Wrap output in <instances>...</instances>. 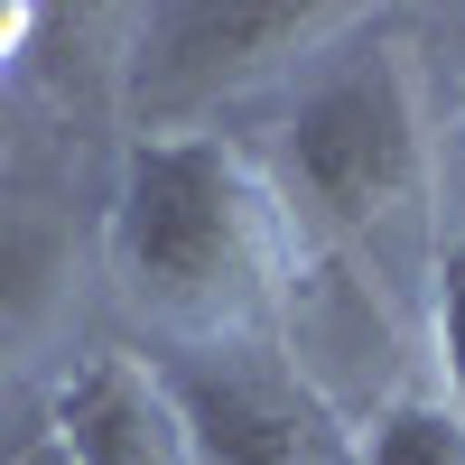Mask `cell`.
<instances>
[{"instance_id": "6da1fadb", "label": "cell", "mask_w": 465, "mask_h": 465, "mask_svg": "<svg viewBox=\"0 0 465 465\" xmlns=\"http://www.w3.org/2000/svg\"><path fill=\"white\" fill-rule=\"evenodd\" d=\"M112 270L177 344H261L298 270V214L270 159L232 131L131 140L112 186Z\"/></svg>"}, {"instance_id": "7a4b0ae2", "label": "cell", "mask_w": 465, "mask_h": 465, "mask_svg": "<svg viewBox=\"0 0 465 465\" xmlns=\"http://www.w3.org/2000/svg\"><path fill=\"white\" fill-rule=\"evenodd\" d=\"M280 196L289 214H317L326 232H372L419 205L429 186V103H419L410 47L372 37V47L317 56V74L280 112Z\"/></svg>"}, {"instance_id": "3957f363", "label": "cell", "mask_w": 465, "mask_h": 465, "mask_svg": "<svg viewBox=\"0 0 465 465\" xmlns=\"http://www.w3.org/2000/svg\"><path fill=\"white\" fill-rule=\"evenodd\" d=\"M344 28H363V19L354 10H140L131 19V56H122L140 140L214 131L223 103L298 74Z\"/></svg>"}, {"instance_id": "277c9868", "label": "cell", "mask_w": 465, "mask_h": 465, "mask_svg": "<svg viewBox=\"0 0 465 465\" xmlns=\"http://www.w3.org/2000/svg\"><path fill=\"white\" fill-rule=\"evenodd\" d=\"M159 372L196 429V465H354L335 401L270 344H177Z\"/></svg>"}, {"instance_id": "5b68a950", "label": "cell", "mask_w": 465, "mask_h": 465, "mask_svg": "<svg viewBox=\"0 0 465 465\" xmlns=\"http://www.w3.org/2000/svg\"><path fill=\"white\" fill-rule=\"evenodd\" d=\"M47 429H56V447L74 465H196V429H186L168 372L122 354V344L84 354L56 381Z\"/></svg>"}, {"instance_id": "8992f818", "label": "cell", "mask_w": 465, "mask_h": 465, "mask_svg": "<svg viewBox=\"0 0 465 465\" xmlns=\"http://www.w3.org/2000/svg\"><path fill=\"white\" fill-rule=\"evenodd\" d=\"M74 298V232L47 205H0V363H19Z\"/></svg>"}, {"instance_id": "52a82bcc", "label": "cell", "mask_w": 465, "mask_h": 465, "mask_svg": "<svg viewBox=\"0 0 465 465\" xmlns=\"http://www.w3.org/2000/svg\"><path fill=\"white\" fill-rule=\"evenodd\" d=\"M354 465H465V410L447 391H401L354 438Z\"/></svg>"}, {"instance_id": "ba28073f", "label": "cell", "mask_w": 465, "mask_h": 465, "mask_svg": "<svg viewBox=\"0 0 465 465\" xmlns=\"http://www.w3.org/2000/svg\"><path fill=\"white\" fill-rule=\"evenodd\" d=\"M438 391L465 410V242H447V261H438Z\"/></svg>"}, {"instance_id": "9c48e42d", "label": "cell", "mask_w": 465, "mask_h": 465, "mask_svg": "<svg viewBox=\"0 0 465 465\" xmlns=\"http://www.w3.org/2000/svg\"><path fill=\"white\" fill-rule=\"evenodd\" d=\"M28 28H37V10H0V65L28 47Z\"/></svg>"}, {"instance_id": "30bf717a", "label": "cell", "mask_w": 465, "mask_h": 465, "mask_svg": "<svg viewBox=\"0 0 465 465\" xmlns=\"http://www.w3.org/2000/svg\"><path fill=\"white\" fill-rule=\"evenodd\" d=\"M10 465H74V456H65V447H56V429H37V438H28V447H19V456H10Z\"/></svg>"}]
</instances>
